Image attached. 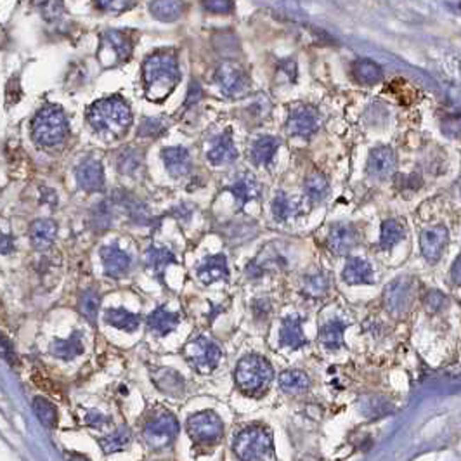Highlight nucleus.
I'll return each mask as SVG.
<instances>
[{"label":"nucleus","mask_w":461,"mask_h":461,"mask_svg":"<svg viewBox=\"0 0 461 461\" xmlns=\"http://www.w3.org/2000/svg\"><path fill=\"white\" fill-rule=\"evenodd\" d=\"M277 147H280V140L274 139V137L266 136V137H259L255 143L252 144V149H250V156H252V161L259 167L262 165H267L276 154Z\"/></svg>","instance_id":"obj_26"},{"label":"nucleus","mask_w":461,"mask_h":461,"mask_svg":"<svg viewBox=\"0 0 461 461\" xmlns=\"http://www.w3.org/2000/svg\"><path fill=\"white\" fill-rule=\"evenodd\" d=\"M305 195H307V198L311 200V202L318 203V202H323V200L326 198V195H328L330 191V186H328V181L325 179V175L323 174H312L309 175L307 179H305Z\"/></svg>","instance_id":"obj_35"},{"label":"nucleus","mask_w":461,"mask_h":461,"mask_svg":"<svg viewBox=\"0 0 461 461\" xmlns=\"http://www.w3.org/2000/svg\"><path fill=\"white\" fill-rule=\"evenodd\" d=\"M366 170H368L369 177L378 179V181L389 179L396 170V154H394V151L387 146L375 147L369 153Z\"/></svg>","instance_id":"obj_13"},{"label":"nucleus","mask_w":461,"mask_h":461,"mask_svg":"<svg viewBox=\"0 0 461 461\" xmlns=\"http://www.w3.org/2000/svg\"><path fill=\"white\" fill-rule=\"evenodd\" d=\"M179 434V423L172 414L165 413L147 421L143 428V437L149 448L161 449L175 441Z\"/></svg>","instance_id":"obj_7"},{"label":"nucleus","mask_w":461,"mask_h":461,"mask_svg":"<svg viewBox=\"0 0 461 461\" xmlns=\"http://www.w3.org/2000/svg\"><path fill=\"white\" fill-rule=\"evenodd\" d=\"M273 368L262 355H246L236 368V383L241 392L250 394V396L264 392L273 382Z\"/></svg>","instance_id":"obj_4"},{"label":"nucleus","mask_w":461,"mask_h":461,"mask_svg":"<svg viewBox=\"0 0 461 461\" xmlns=\"http://www.w3.org/2000/svg\"><path fill=\"white\" fill-rule=\"evenodd\" d=\"M76 182L83 191L96 193L101 191L104 186V172L103 165L96 158H86L80 161V165L75 170Z\"/></svg>","instance_id":"obj_12"},{"label":"nucleus","mask_w":461,"mask_h":461,"mask_svg":"<svg viewBox=\"0 0 461 461\" xmlns=\"http://www.w3.org/2000/svg\"><path fill=\"white\" fill-rule=\"evenodd\" d=\"M280 340L281 346L290 347L291 350H297V348L305 346V337L302 333V318L300 316L293 314L288 316L286 319L281 325V332H280Z\"/></svg>","instance_id":"obj_19"},{"label":"nucleus","mask_w":461,"mask_h":461,"mask_svg":"<svg viewBox=\"0 0 461 461\" xmlns=\"http://www.w3.org/2000/svg\"><path fill=\"white\" fill-rule=\"evenodd\" d=\"M151 14L158 21L170 23V21L179 19L184 13V0H154L149 6Z\"/></svg>","instance_id":"obj_28"},{"label":"nucleus","mask_w":461,"mask_h":461,"mask_svg":"<svg viewBox=\"0 0 461 461\" xmlns=\"http://www.w3.org/2000/svg\"><path fill=\"white\" fill-rule=\"evenodd\" d=\"M216 80L224 94L227 96H239L245 92L250 86V79L245 70L234 61H224L217 68Z\"/></svg>","instance_id":"obj_10"},{"label":"nucleus","mask_w":461,"mask_h":461,"mask_svg":"<svg viewBox=\"0 0 461 461\" xmlns=\"http://www.w3.org/2000/svg\"><path fill=\"white\" fill-rule=\"evenodd\" d=\"M87 120L94 132L104 139H120L125 136L132 123V113L122 97L111 96L96 101L89 108Z\"/></svg>","instance_id":"obj_2"},{"label":"nucleus","mask_w":461,"mask_h":461,"mask_svg":"<svg viewBox=\"0 0 461 461\" xmlns=\"http://www.w3.org/2000/svg\"><path fill=\"white\" fill-rule=\"evenodd\" d=\"M343 281L348 284H371L373 283V269L369 262L364 259L352 257L347 260L346 269H343Z\"/></svg>","instance_id":"obj_23"},{"label":"nucleus","mask_w":461,"mask_h":461,"mask_svg":"<svg viewBox=\"0 0 461 461\" xmlns=\"http://www.w3.org/2000/svg\"><path fill=\"white\" fill-rule=\"evenodd\" d=\"M130 439H132V434H130L129 428L120 427L115 434L99 439V446L103 448V451L106 453V455H110V453L122 451L123 448H127L130 442Z\"/></svg>","instance_id":"obj_36"},{"label":"nucleus","mask_w":461,"mask_h":461,"mask_svg":"<svg viewBox=\"0 0 461 461\" xmlns=\"http://www.w3.org/2000/svg\"><path fill=\"white\" fill-rule=\"evenodd\" d=\"M186 359L189 361V364L193 368H196L198 371L209 373L212 369L217 368L220 357H223V352H220L219 346L212 340H209L207 337H198L196 340L189 342L184 348Z\"/></svg>","instance_id":"obj_6"},{"label":"nucleus","mask_w":461,"mask_h":461,"mask_svg":"<svg viewBox=\"0 0 461 461\" xmlns=\"http://www.w3.org/2000/svg\"><path fill=\"white\" fill-rule=\"evenodd\" d=\"M56 234H58V226L51 219H38L30 227L31 245L37 250L51 248V245L56 239Z\"/></svg>","instance_id":"obj_21"},{"label":"nucleus","mask_w":461,"mask_h":461,"mask_svg":"<svg viewBox=\"0 0 461 461\" xmlns=\"http://www.w3.org/2000/svg\"><path fill=\"white\" fill-rule=\"evenodd\" d=\"M33 411L44 427L49 428L56 427V423H58V411H56L54 404L49 403V401L44 399V397H35Z\"/></svg>","instance_id":"obj_37"},{"label":"nucleus","mask_w":461,"mask_h":461,"mask_svg":"<svg viewBox=\"0 0 461 461\" xmlns=\"http://www.w3.org/2000/svg\"><path fill=\"white\" fill-rule=\"evenodd\" d=\"M352 73H354V79L357 82L366 83V86H373V83L382 82L383 72L376 63L369 61V59H359L357 63H354L352 66Z\"/></svg>","instance_id":"obj_29"},{"label":"nucleus","mask_w":461,"mask_h":461,"mask_svg":"<svg viewBox=\"0 0 461 461\" xmlns=\"http://www.w3.org/2000/svg\"><path fill=\"white\" fill-rule=\"evenodd\" d=\"M406 231H404V226L399 223V220H385L382 224V234H380V246L383 250H390L404 238Z\"/></svg>","instance_id":"obj_34"},{"label":"nucleus","mask_w":461,"mask_h":461,"mask_svg":"<svg viewBox=\"0 0 461 461\" xmlns=\"http://www.w3.org/2000/svg\"><path fill=\"white\" fill-rule=\"evenodd\" d=\"M99 305L101 297L96 290L83 291L82 297H80V312L83 314V318L89 319L90 323L96 321L97 312H99Z\"/></svg>","instance_id":"obj_38"},{"label":"nucleus","mask_w":461,"mask_h":461,"mask_svg":"<svg viewBox=\"0 0 461 461\" xmlns=\"http://www.w3.org/2000/svg\"><path fill=\"white\" fill-rule=\"evenodd\" d=\"M198 277L205 284L216 283V281H226L229 277L226 255L219 253V255L209 257V259L203 260L198 267Z\"/></svg>","instance_id":"obj_17"},{"label":"nucleus","mask_w":461,"mask_h":461,"mask_svg":"<svg viewBox=\"0 0 461 461\" xmlns=\"http://www.w3.org/2000/svg\"><path fill=\"white\" fill-rule=\"evenodd\" d=\"M347 325L340 319H332L319 328V340L330 350H337L343 346V332Z\"/></svg>","instance_id":"obj_27"},{"label":"nucleus","mask_w":461,"mask_h":461,"mask_svg":"<svg viewBox=\"0 0 461 461\" xmlns=\"http://www.w3.org/2000/svg\"><path fill=\"white\" fill-rule=\"evenodd\" d=\"M143 79L147 99L154 103L167 99L181 80V72H179L177 58L174 52L163 51L149 56L144 61Z\"/></svg>","instance_id":"obj_1"},{"label":"nucleus","mask_w":461,"mask_h":461,"mask_svg":"<svg viewBox=\"0 0 461 461\" xmlns=\"http://www.w3.org/2000/svg\"><path fill=\"white\" fill-rule=\"evenodd\" d=\"M161 158H163L168 174L174 175V177H182L191 168L189 153L184 147H165Z\"/></svg>","instance_id":"obj_22"},{"label":"nucleus","mask_w":461,"mask_h":461,"mask_svg":"<svg viewBox=\"0 0 461 461\" xmlns=\"http://www.w3.org/2000/svg\"><path fill=\"white\" fill-rule=\"evenodd\" d=\"M108 325L115 326V328L122 330V332H134L139 326V316L134 312L125 311V309H108L104 314Z\"/></svg>","instance_id":"obj_30"},{"label":"nucleus","mask_w":461,"mask_h":461,"mask_svg":"<svg viewBox=\"0 0 461 461\" xmlns=\"http://www.w3.org/2000/svg\"><path fill=\"white\" fill-rule=\"evenodd\" d=\"M139 161L140 158L136 151L125 149L118 158V170L122 172V174H130V172H134L139 167Z\"/></svg>","instance_id":"obj_43"},{"label":"nucleus","mask_w":461,"mask_h":461,"mask_svg":"<svg viewBox=\"0 0 461 461\" xmlns=\"http://www.w3.org/2000/svg\"><path fill=\"white\" fill-rule=\"evenodd\" d=\"M319 116L311 108H297L290 113L288 118V132L293 136L311 137L312 134L318 132L319 129Z\"/></svg>","instance_id":"obj_14"},{"label":"nucleus","mask_w":461,"mask_h":461,"mask_svg":"<svg viewBox=\"0 0 461 461\" xmlns=\"http://www.w3.org/2000/svg\"><path fill=\"white\" fill-rule=\"evenodd\" d=\"M68 120L58 106L42 108L31 123V136L40 147L59 146L68 137Z\"/></svg>","instance_id":"obj_3"},{"label":"nucleus","mask_w":461,"mask_h":461,"mask_svg":"<svg viewBox=\"0 0 461 461\" xmlns=\"http://www.w3.org/2000/svg\"><path fill=\"white\" fill-rule=\"evenodd\" d=\"M328 288H330V280L328 276H325L323 273L309 276L304 284V291L309 295V297H323V295L328 291Z\"/></svg>","instance_id":"obj_41"},{"label":"nucleus","mask_w":461,"mask_h":461,"mask_svg":"<svg viewBox=\"0 0 461 461\" xmlns=\"http://www.w3.org/2000/svg\"><path fill=\"white\" fill-rule=\"evenodd\" d=\"M160 132H161V125L158 123V120H144L143 127L139 129V134L144 137H154Z\"/></svg>","instance_id":"obj_48"},{"label":"nucleus","mask_w":461,"mask_h":461,"mask_svg":"<svg viewBox=\"0 0 461 461\" xmlns=\"http://www.w3.org/2000/svg\"><path fill=\"white\" fill-rule=\"evenodd\" d=\"M175 262V257L170 250L161 246H151L146 253V266L153 274H161L165 267Z\"/></svg>","instance_id":"obj_32"},{"label":"nucleus","mask_w":461,"mask_h":461,"mask_svg":"<svg viewBox=\"0 0 461 461\" xmlns=\"http://www.w3.org/2000/svg\"><path fill=\"white\" fill-rule=\"evenodd\" d=\"M136 2L137 0H96V6L101 10H106V13L122 14L129 10L130 7H134Z\"/></svg>","instance_id":"obj_42"},{"label":"nucleus","mask_w":461,"mask_h":461,"mask_svg":"<svg viewBox=\"0 0 461 461\" xmlns=\"http://www.w3.org/2000/svg\"><path fill=\"white\" fill-rule=\"evenodd\" d=\"M295 212H297V207H295V203L291 202V200L288 198L284 193H277V196L274 198V202H273L274 219L280 220V223H284V220H288L290 217H293Z\"/></svg>","instance_id":"obj_39"},{"label":"nucleus","mask_w":461,"mask_h":461,"mask_svg":"<svg viewBox=\"0 0 461 461\" xmlns=\"http://www.w3.org/2000/svg\"><path fill=\"white\" fill-rule=\"evenodd\" d=\"M49 348H51V354L56 355V357L63 359V361H72L83 352L82 333L75 332L70 339H56Z\"/></svg>","instance_id":"obj_24"},{"label":"nucleus","mask_w":461,"mask_h":461,"mask_svg":"<svg viewBox=\"0 0 461 461\" xmlns=\"http://www.w3.org/2000/svg\"><path fill=\"white\" fill-rule=\"evenodd\" d=\"M101 259H103L104 273L110 277L123 276V274L130 269V264H132L129 253L120 250L116 245L104 246V248L101 250Z\"/></svg>","instance_id":"obj_15"},{"label":"nucleus","mask_w":461,"mask_h":461,"mask_svg":"<svg viewBox=\"0 0 461 461\" xmlns=\"http://www.w3.org/2000/svg\"><path fill=\"white\" fill-rule=\"evenodd\" d=\"M207 156H209L210 163L217 165V167H219V165L232 163V161L236 160V156H238V153H236V146L231 139V134L226 132L217 137L212 143V147H210Z\"/></svg>","instance_id":"obj_20"},{"label":"nucleus","mask_w":461,"mask_h":461,"mask_svg":"<svg viewBox=\"0 0 461 461\" xmlns=\"http://www.w3.org/2000/svg\"><path fill=\"white\" fill-rule=\"evenodd\" d=\"M40 10L47 19H52L61 14L63 0H40Z\"/></svg>","instance_id":"obj_47"},{"label":"nucleus","mask_w":461,"mask_h":461,"mask_svg":"<svg viewBox=\"0 0 461 461\" xmlns=\"http://www.w3.org/2000/svg\"><path fill=\"white\" fill-rule=\"evenodd\" d=\"M449 241V231L444 226H432L420 234L421 255L430 264H435L444 253Z\"/></svg>","instance_id":"obj_11"},{"label":"nucleus","mask_w":461,"mask_h":461,"mask_svg":"<svg viewBox=\"0 0 461 461\" xmlns=\"http://www.w3.org/2000/svg\"><path fill=\"white\" fill-rule=\"evenodd\" d=\"M442 130L449 137H461V113L448 116L442 123Z\"/></svg>","instance_id":"obj_46"},{"label":"nucleus","mask_w":461,"mask_h":461,"mask_svg":"<svg viewBox=\"0 0 461 461\" xmlns=\"http://www.w3.org/2000/svg\"><path fill=\"white\" fill-rule=\"evenodd\" d=\"M2 357L6 359V361H9L10 364H14V350L9 347V342H7L6 337L2 339Z\"/></svg>","instance_id":"obj_50"},{"label":"nucleus","mask_w":461,"mask_h":461,"mask_svg":"<svg viewBox=\"0 0 461 461\" xmlns=\"http://www.w3.org/2000/svg\"><path fill=\"white\" fill-rule=\"evenodd\" d=\"M446 295L441 293V291H428L427 297H425L423 304H425V309H427L428 312H439L444 309L446 305Z\"/></svg>","instance_id":"obj_44"},{"label":"nucleus","mask_w":461,"mask_h":461,"mask_svg":"<svg viewBox=\"0 0 461 461\" xmlns=\"http://www.w3.org/2000/svg\"><path fill=\"white\" fill-rule=\"evenodd\" d=\"M179 321H181L179 314H175V312H168L167 309L161 307L156 309V311L147 318V326H149V330L154 333V335L165 337L167 333H170L172 330L177 328Z\"/></svg>","instance_id":"obj_25"},{"label":"nucleus","mask_w":461,"mask_h":461,"mask_svg":"<svg viewBox=\"0 0 461 461\" xmlns=\"http://www.w3.org/2000/svg\"><path fill=\"white\" fill-rule=\"evenodd\" d=\"M10 250H14V243L10 241V238L7 234L2 236V253H9Z\"/></svg>","instance_id":"obj_51"},{"label":"nucleus","mask_w":461,"mask_h":461,"mask_svg":"<svg viewBox=\"0 0 461 461\" xmlns=\"http://www.w3.org/2000/svg\"><path fill=\"white\" fill-rule=\"evenodd\" d=\"M203 7L213 14H229L234 3L232 0H203Z\"/></svg>","instance_id":"obj_45"},{"label":"nucleus","mask_w":461,"mask_h":461,"mask_svg":"<svg viewBox=\"0 0 461 461\" xmlns=\"http://www.w3.org/2000/svg\"><path fill=\"white\" fill-rule=\"evenodd\" d=\"M231 193L234 195L236 202H238V207H245V203L252 202L259 196V188H257L255 181H253L252 175H245V177L238 179V181L232 184Z\"/></svg>","instance_id":"obj_33"},{"label":"nucleus","mask_w":461,"mask_h":461,"mask_svg":"<svg viewBox=\"0 0 461 461\" xmlns=\"http://www.w3.org/2000/svg\"><path fill=\"white\" fill-rule=\"evenodd\" d=\"M280 387L288 394H300L311 387V380H309V376L304 371L291 369V371L281 373Z\"/></svg>","instance_id":"obj_31"},{"label":"nucleus","mask_w":461,"mask_h":461,"mask_svg":"<svg viewBox=\"0 0 461 461\" xmlns=\"http://www.w3.org/2000/svg\"><path fill=\"white\" fill-rule=\"evenodd\" d=\"M451 280L455 281V284H460V286H461V255L455 260V264H453Z\"/></svg>","instance_id":"obj_49"},{"label":"nucleus","mask_w":461,"mask_h":461,"mask_svg":"<svg viewBox=\"0 0 461 461\" xmlns=\"http://www.w3.org/2000/svg\"><path fill=\"white\" fill-rule=\"evenodd\" d=\"M357 245V232L350 224H337L328 236V246L337 255H347Z\"/></svg>","instance_id":"obj_16"},{"label":"nucleus","mask_w":461,"mask_h":461,"mask_svg":"<svg viewBox=\"0 0 461 461\" xmlns=\"http://www.w3.org/2000/svg\"><path fill=\"white\" fill-rule=\"evenodd\" d=\"M188 432L200 444H213L224 435V425L213 411H202L189 418Z\"/></svg>","instance_id":"obj_8"},{"label":"nucleus","mask_w":461,"mask_h":461,"mask_svg":"<svg viewBox=\"0 0 461 461\" xmlns=\"http://www.w3.org/2000/svg\"><path fill=\"white\" fill-rule=\"evenodd\" d=\"M387 90L403 104H411L418 97V90L414 89L411 83H407L406 80H394V82L387 87Z\"/></svg>","instance_id":"obj_40"},{"label":"nucleus","mask_w":461,"mask_h":461,"mask_svg":"<svg viewBox=\"0 0 461 461\" xmlns=\"http://www.w3.org/2000/svg\"><path fill=\"white\" fill-rule=\"evenodd\" d=\"M234 455L241 461H267L273 456V435L266 427L253 425L239 432L232 442Z\"/></svg>","instance_id":"obj_5"},{"label":"nucleus","mask_w":461,"mask_h":461,"mask_svg":"<svg viewBox=\"0 0 461 461\" xmlns=\"http://www.w3.org/2000/svg\"><path fill=\"white\" fill-rule=\"evenodd\" d=\"M414 300V283L407 277H399L385 288L383 302L390 314L401 316L411 307Z\"/></svg>","instance_id":"obj_9"},{"label":"nucleus","mask_w":461,"mask_h":461,"mask_svg":"<svg viewBox=\"0 0 461 461\" xmlns=\"http://www.w3.org/2000/svg\"><path fill=\"white\" fill-rule=\"evenodd\" d=\"M134 47V40H130L129 35L125 31H118V30H111L106 31L103 37V49L101 52H113L115 54V61L122 63L127 61L132 52Z\"/></svg>","instance_id":"obj_18"}]
</instances>
